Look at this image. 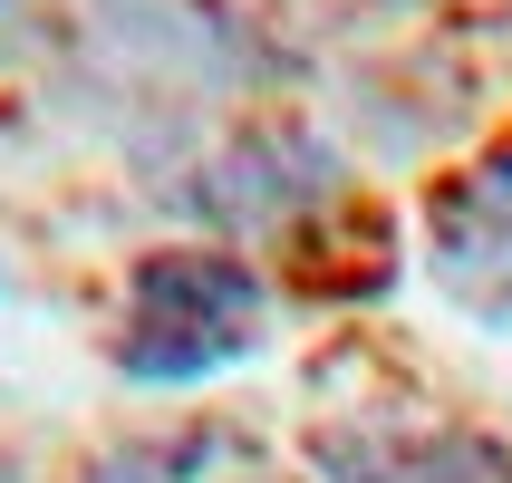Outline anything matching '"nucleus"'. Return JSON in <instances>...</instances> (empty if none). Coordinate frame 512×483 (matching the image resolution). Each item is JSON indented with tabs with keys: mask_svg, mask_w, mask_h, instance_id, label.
I'll use <instances>...</instances> for the list:
<instances>
[{
	"mask_svg": "<svg viewBox=\"0 0 512 483\" xmlns=\"http://www.w3.org/2000/svg\"><path fill=\"white\" fill-rule=\"evenodd\" d=\"M310 455L329 483H512V455L455 426H319Z\"/></svg>",
	"mask_w": 512,
	"mask_h": 483,
	"instance_id": "nucleus-2",
	"label": "nucleus"
},
{
	"mask_svg": "<svg viewBox=\"0 0 512 483\" xmlns=\"http://www.w3.org/2000/svg\"><path fill=\"white\" fill-rule=\"evenodd\" d=\"M455 252L464 261H474V252H512V155L484 165L455 203H445V261H455Z\"/></svg>",
	"mask_w": 512,
	"mask_h": 483,
	"instance_id": "nucleus-3",
	"label": "nucleus"
},
{
	"mask_svg": "<svg viewBox=\"0 0 512 483\" xmlns=\"http://www.w3.org/2000/svg\"><path fill=\"white\" fill-rule=\"evenodd\" d=\"M261 339V281L232 252H155L136 271V329H126V377L184 387Z\"/></svg>",
	"mask_w": 512,
	"mask_h": 483,
	"instance_id": "nucleus-1",
	"label": "nucleus"
}]
</instances>
